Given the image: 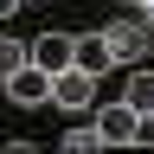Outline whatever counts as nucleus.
Listing matches in <instances>:
<instances>
[{"label":"nucleus","mask_w":154,"mask_h":154,"mask_svg":"<svg viewBox=\"0 0 154 154\" xmlns=\"http://www.w3.org/2000/svg\"><path fill=\"white\" fill-rule=\"evenodd\" d=\"M96 135H103V148H135L141 141V109L135 103H109L96 116Z\"/></svg>","instance_id":"1"},{"label":"nucleus","mask_w":154,"mask_h":154,"mask_svg":"<svg viewBox=\"0 0 154 154\" xmlns=\"http://www.w3.org/2000/svg\"><path fill=\"white\" fill-rule=\"evenodd\" d=\"M0 90H7V96H13L19 109H38V103H51V71L26 58V64H19V71H13V77H7Z\"/></svg>","instance_id":"2"},{"label":"nucleus","mask_w":154,"mask_h":154,"mask_svg":"<svg viewBox=\"0 0 154 154\" xmlns=\"http://www.w3.org/2000/svg\"><path fill=\"white\" fill-rule=\"evenodd\" d=\"M51 103H58V109H71V116H84V109L96 103V77H90L84 64L58 71V77H51Z\"/></svg>","instance_id":"3"},{"label":"nucleus","mask_w":154,"mask_h":154,"mask_svg":"<svg viewBox=\"0 0 154 154\" xmlns=\"http://www.w3.org/2000/svg\"><path fill=\"white\" fill-rule=\"evenodd\" d=\"M103 38H109V58H116V64H141V58L154 51L148 26H128V19H116V26H103Z\"/></svg>","instance_id":"4"},{"label":"nucleus","mask_w":154,"mask_h":154,"mask_svg":"<svg viewBox=\"0 0 154 154\" xmlns=\"http://www.w3.org/2000/svg\"><path fill=\"white\" fill-rule=\"evenodd\" d=\"M32 64H45L51 77L71 71V64H77V32H45V38H32Z\"/></svg>","instance_id":"5"},{"label":"nucleus","mask_w":154,"mask_h":154,"mask_svg":"<svg viewBox=\"0 0 154 154\" xmlns=\"http://www.w3.org/2000/svg\"><path fill=\"white\" fill-rule=\"evenodd\" d=\"M77 64H84L90 77H103V71L116 64V58H109V38H103V32H77Z\"/></svg>","instance_id":"6"},{"label":"nucleus","mask_w":154,"mask_h":154,"mask_svg":"<svg viewBox=\"0 0 154 154\" xmlns=\"http://www.w3.org/2000/svg\"><path fill=\"white\" fill-rule=\"evenodd\" d=\"M122 103H135L141 116H154V71H135V77H128V90H122Z\"/></svg>","instance_id":"7"},{"label":"nucleus","mask_w":154,"mask_h":154,"mask_svg":"<svg viewBox=\"0 0 154 154\" xmlns=\"http://www.w3.org/2000/svg\"><path fill=\"white\" fill-rule=\"evenodd\" d=\"M26 58H32V45H19V38H7V32H0V84H7V77L26 64Z\"/></svg>","instance_id":"8"},{"label":"nucleus","mask_w":154,"mask_h":154,"mask_svg":"<svg viewBox=\"0 0 154 154\" xmlns=\"http://www.w3.org/2000/svg\"><path fill=\"white\" fill-rule=\"evenodd\" d=\"M64 148H71V154H96V148H103V135H96V128H71Z\"/></svg>","instance_id":"9"},{"label":"nucleus","mask_w":154,"mask_h":154,"mask_svg":"<svg viewBox=\"0 0 154 154\" xmlns=\"http://www.w3.org/2000/svg\"><path fill=\"white\" fill-rule=\"evenodd\" d=\"M13 7H19V0H0V19H7V13H13Z\"/></svg>","instance_id":"10"},{"label":"nucleus","mask_w":154,"mask_h":154,"mask_svg":"<svg viewBox=\"0 0 154 154\" xmlns=\"http://www.w3.org/2000/svg\"><path fill=\"white\" fill-rule=\"evenodd\" d=\"M148 26H154V0H148Z\"/></svg>","instance_id":"11"},{"label":"nucleus","mask_w":154,"mask_h":154,"mask_svg":"<svg viewBox=\"0 0 154 154\" xmlns=\"http://www.w3.org/2000/svg\"><path fill=\"white\" fill-rule=\"evenodd\" d=\"M128 7H148V0H128Z\"/></svg>","instance_id":"12"}]
</instances>
